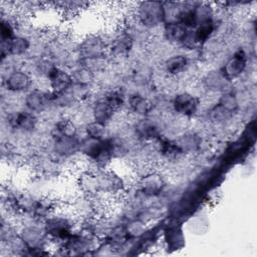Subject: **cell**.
Segmentation results:
<instances>
[{
  "label": "cell",
  "mask_w": 257,
  "mask_h": 257,
  "mask_svg": "<svg viewBox=\"0 0 257 257\" xmlns=\"http://www.w3.org/2000/svg\"><path fill=\"white\" fill-rule=\"evenodd\" d=\"M174 107L177 112L186 115H191L198 108V100L188 93H183L176 98Z\"/></svg>",
  "instance_id": "obj_1"
},
{
  "label": "cell",
  "mask_w": 257,
  "mask_h": 257,
  "mask_svg": "<svg viewBox=\"0 0 257 257\" xmlns=\"http://www.w3.org/2000/svg\"><path fill=\"white\" fill-rule=\"evenodd\" d=\"M49 78L51 80V84L54 90L57 93L65 90L72 84L71 77L57 67L51 69L49 73Z\"/></svg>",
  "instance_id": "obj_2"
},
{
  "label": "cell",
  "mask_w": 257,
  "mask_h": 257,
  "mask_svg": "<svg viewBox=\"0 0 257 257\" xmlns=\"http://www.w3.org/2000/svg\"><path fill=\"white\" fill-rule=\"evenodd\" d=\"M9 123L13 128L29 131L35 127L36 119L29 113H17L10 116Z\"/></svg>",
  "instance_id": "obj_3"
},
{
  "label": "cell",
  "mask_w": 257,
  "mask_h": 257,
  "mask_svg": "<svg viewBox=\"0 0 257 257\" xmlns=\"http://www.w3.org/2000/svg\"><path fill=\"white\" fill-rule=\"evenodd\" d=\"M30 84V79L23 73H14L7 80V87L11 90L26 89Z\"/></svg>",
  "instance_id": "obj_4"
},
{
  "label": "cell",
  "mask_w": 257,
  "mask_h": 257,
  "mask_svg": "<svg viewBox=\"0 0 257 257\" xmlns=\"http://www.w3.org/2000/svg\"><path fill=\"white\" fill-rule=\"evenodd\" d=\"M245 66V59H244V56L241 55H236L234 57H233L226 66V74L227 76L233 78V77H236L237 75H239L242 71H243V67Z\"/></svg>",
  "instance_id": "obj_5"
},
{
  "label": "cell",
  "mask_w": 257,
  "mask_h": 257,
  "mask_svg": "<svg viewBox=\"0 0 257 257\" xmlns=\"http://www.w3.org/2000/svg\"><path fill=\"white\" fill-rule=\"evenodd\" d=\"M165 34L170 40H181L186 35V29L181 23H170L165 29Z\"/></svg>",
  "instance_id": "obj_6"
},
{
  "label": "cell",
  "mask_w": 257,
  "mask_h": 257,
  "mask_svg": "<svg viewBox=\"0 0 257 257\" xmlns=\"http://www.w3.org/2000/svg\"><path fill=\"white\" fill-rule=\"evenodd\" d=\"M45 99H46L45 93L40 91H33L29 96L27 100V104L32 111H40L44 108Z\"/></svg>",
  "instance_id": "obj_7"
},
{
  "label": "cell",
  "mask_w": 257,
  "mask_h": 257,
  "mask_svg": "<svg viewBox=\"0 0 257 257\" xmlns=\"http://www.w3.org/2000/svg\"><path fill=\"white\" fill-rule=\"evenodd\" d=\"M186 64H187L186 57H184L182 56H178V57H171L167 61L166 67H167V71L169 73H171V74H178V73L183 71V69L186 66Z\"/></svg>",
  "instance_id": "obj_8"
},
{
  "label": "cell",
  "mask_w": 257,
  "mask_h": 257,
  "mask_svg": "<svg viewBox=\"0 0 257 257\" xmlns=\"http://www.w3.org/2000/svg\"><path fill=\"white\" fill-rule=\"evenodd\" d=\"M132 109L138 114H146L149 111V104L145 99L140 96H135L130 101Z\"/></svg>",
  "instance_id": "obj_9"
},
{
  "label": "cell",
  "mask_w": 257,
  "mask_h": 257,
  "mask_svg": "<svg viewBox=\"0 0 257 257\" xmlns=\"http://www.w3.org/2000/svg\"><path fill=\"white\" fill-rule=\"evenodd\" d=\"M87 134L90 136V138L100 140L105 135V126L103 123L97 122L92 123L89 126H87Z\"/></svg>",
  "instance_id": "obj_10"
},
{
  "label": "cell",
  "mask_w": 257,
  "mask_h": 257,
  "mask_svg": "<svg viewBox=\"0 0 257 257\" xmlns=\"http://www.w3.org/2000/svg\"><path fill=\"white\" fill-rule=\"evenodd\" d=\"M13 33H14V29L11 23L8 20H2L1 21V36H2V40L6 41L9 40L11 38H13Z\"/></svg>",
  "instance_id": "obj_11"
},
{
  "label": "cell",
  "mask_w": 257,
  "mask_h": 257,
  "mask_svg": "<svg viewBox=\"0 0 257 257\" xmlns=\"http://www.w3.org/2000/svg\"><path fill=\"white\" fill-rule=\"evenodd\" d=\"M140 133L144 138H155L157 136V130L150 124L142 123L139 127Z\"/></svg>",
  "instance_id": "obj_12"
}]
</instances>
